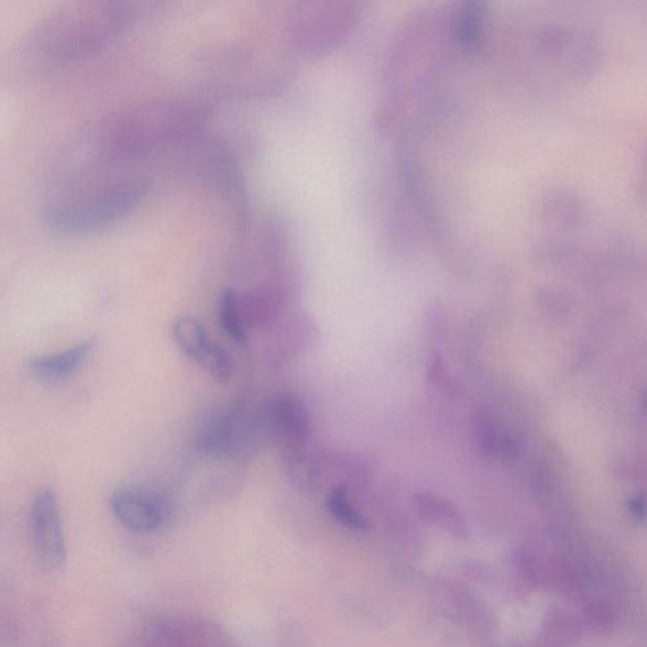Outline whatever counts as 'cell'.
I'll return each mask as SVG.
<instances>
[{"label": "cell", "instance_id": "obj_1", "mask_svg": "<svg viewBox=\"0 0 647 647\" xmlns=\"http://www.w3.org/2000/svg\"><path fill=\"white\" fill-rule=\"evenodd\" d=\"M138 14L131 3L70 6L50 14L31 31L28 51L39 63H70L110 44Z\"/></svg>", "mask_w": 647, "mask_h": 647}, {"label": "cell", "instance_id": "obj_2", "mask_svg": "<svg viewBox=\"0 0 647 647\" xmlns=\"http://www.w3.org/2000/svg\"><path fill=\"white\" fill-rule=\"evenodd\" d=\"M263 429L262 415L246 406H232L211 419L200 432L198 445L204 454L233 459L250 454Z\"/></svg>", "mask_w": 647, "mask_h": 647}, {"label": "cell", "instance_id": "obj_3", "mask_svg": "<svg viewBox=\"0 0 647 647\" xmlns=\"http://www.w3.org/2000/svg\"><path fill=\"white\" fill-rule=\"evenodd\" d=\"M29 527L39 564L48 573H58L66 566L67 548L62 513L53 489H41L33 498Z\"/></svg>", "mask_w": 647, "mask_h": 647}, {"label": "cell", "instance_id": "obj_4", "mask_svg": "<svg viewBox=\"0 0 647 647\" xmlns=\"http://www.w3.org/2000/svg\"><path fill=\"white\" fill-rule=\"evenodd\" d=\"M110 509L124 529L139 535L161 531L172 520V505L160 492L143 487L118 490L110 497Z\"/></svg>", "mask_w": 647, "mask_h": 647}, {"label": "cell", "instance_id": "obj_5", "mask_svg": "<svg viewBox=\"0 0 647 647\" xmlns=\"http://www.w3.org/2000/svg\"><path fill=\"white\" fill-rule=\"evenodd\" d=\"M174 342L191 361L217 381L232 377L233 363L223 348L211 342L206 328L195 318L177 319L173 327Z\"/></svg>", "mask_w": 647, "mask_h": 647}, {"label": "cell", "instance_id": "obj_6", "mask_svg": "<svg viewBox=\"0 0 647 647\" xmlns=\"http://www.w3.org/2000/svg\"><path fill=\"white\" fill-rule=\"evenodd\" d=\"M263 428L274 436L284 450L299 449L308 439L310 416L303 399L289 393L271 396L262 413Z\"/></svg>", "mask_w": 647, "mask_h": 647}, {"label": "cell", "instance_id": "obj_7", "mask_svg": "<svg viewBox=\"0 0 647 647\" xmlns=\"http://www.w3.org/2000/svg\"><path fill=\"white\" fill-rule=\"evenodd\" d=\"M97 347V338L90 337L83 342L53 354L33 357L28 369L33 377L46 383H59L70 379Z\"/></svg>", "mask_w": 647, "mask_h": 647}, {"label": "cell", "instance_id": "obj_8", "mask_svg": "<svg viewBox=\"0 0 647 647\" xmlns=\"http://www.w3.org/2000/svg\"><path fill=\"white\" fill-rule=\"evenodd\" d=\"M246 329H259L274 322L285 305V297L275 287H259L240 294Z\"/></svg>", "mask_w": 647, "mask_h": 647}, {"label": "cell", "instance_id": "obj_9", "mask_svg": "<svg viewBox=\"0 0 647 647\" xmlns=\"http://www.w3.org/2000/svg\"><path fill=\"white\" fill-rule=\"evenodd\" d=\"M415 507L427 520L445 527L451 534L463 536L467 534L464 518L453 502L429 493L415 496Z\"/></svg>", "mask_w": 647, "mask_h": 647}, {"label": "cell", "instance_id": "obj_10", "mask_svg": "<svg viewBox=\"0 0 647 647\" xmlns=\"http://www.w3.org/2000/svg\"><path fill=\"white\" fill-rule=\"evenodd\" d=\"M318 337V328L306 315H295L288 321L283 339L279 340L281 351L278 361L286 362L295 359L297 354L305 351Z\"/></svg>", "mask_w": 647, "mask_h": 647}, {"label": "cell", "instance_id": "obj_11", "mask_svg": "<svg viewBox=\"0 0 647 647\" xmlns=\"http://www.w3.org/2000/svg\"><path fill=\"white\" fill-rule=\"evenodd\" d=\"M220 329L237 343L245 342L249 337L241 308L240 293L234 288H226L220 295L218 305Z\"/></svg>", "mask_w": 647, "mask_h": 647}, {"label": "cell", "instance_id": "obj_12", "mask_svg": "<svg viewBox=\"0 0 647 647\" xmlns=\"http://www.w3.org/2000/svg\"><path fill=\"white\" fill-rule=\"evenodd\" d=\"M327 506L339 523L354 530L368 529V523L360 515L351 502L348 501L344 485L331 490L327 498Z\"/></svg>", "mask_w": 647, "mask_h": 647}, {"label": "cell", "instance_id": "obj_13", "mask_svg": "<svg viewBox=\"0 0 647 647\" xmlns=\"http://www.w3.org/2000/svg\"><path fill=\"white\" fill-rule=\"evenodd\" d=\"M475 432L481 447L491 454H500L513 447L508 434L487 415H481L476 419Z\"/></svg>", "mask_w": 647, "mask_h": 647}]
</instances>
